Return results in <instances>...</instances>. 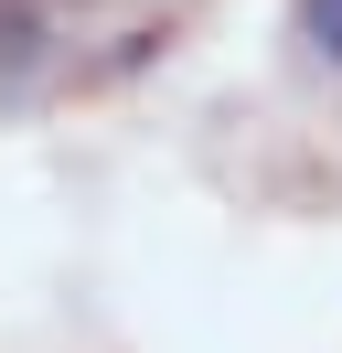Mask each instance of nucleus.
Listing matches in <instances>:
<instances>
[{
    "label": "nucleus",
    "mask_w": 342,
    "mask_h": 353,
    "mask_svg": "<svg viewBox=\"0 0 342 353\" xmlns=\"http://www.w3.org/2000/svg\"><path fill=\"white\" fill-rule=\"evenodd\" d=\"M299 22H310L321 54H342V0H299Z\"/></svg>",
    "instance_id": "1"
}]
</instances>
